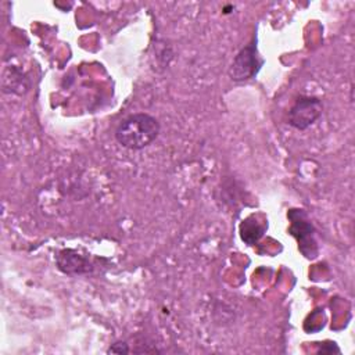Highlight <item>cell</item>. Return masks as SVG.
<instances>
[{"mask_svg":"<svg viewBox=\"0 0 355 355\" xmlns=\"http://www.w3.org/2000/svg\"><path fill=\"white\" fill-rule=\"evenodd\" d=\"M129 345L125 341H115L111 344V347L107 349L108 354H129Z\"/></svg>","mask_w":355,"mask_h":355,"instance_id":"cell-7","label":"cell"},{"mask_svg":"<svg viewBox=\"0 0 355 355\" xmlns=\"http://www.w3.org/2000/svg\"><path fill=\"white\" fill-rule=\"evenodd\" d=\"M263 65V58L259 55L257 43L251 42L244 46L233 58L229 68V76L234 82H244L252 79Z\"/></svg>","mask_w":355,"mask_h":355,"instance_id":"cell-3","label":"cell"},{"mask_svg":"<svg viewBox=\"0 0 355 355\" xmlns=\"http://www.w3.org/2000/svg\"><path fill=\"white\" fill-rule=\"evenodd\" d=\"M287 218L291 222L288 232L295 237L300 252L308 259H315L319 254V248L315 239V227L306 212L304 209H290Z\"/></svg>","mask_w":355,"mask_h":355,"instance_id":"cell-2","label":"cell"},{"mask_svg":"<svg viewBox=\"0 0 355 355\" xmlns=\"http://www.w3.org/2000/svg\"><path fill=\"white\" fill-rule=\"evenodd\" d=\"M268 229V220L262 219L261 222L257 220L255 215L248 216L243 220L240 225V237L243 241H245L248 245L255 244Z\"/></svg>","mask_w":355,"mask_h":355,"instance_id":"cell-6","label":"cell"},{"mask_svg":"<svg viewBox=\"0 0 355 355\" xmlns=\"http://www.w3.org/2000/svg\"><path fill=\"white\" fill-rule=\"evenodd\" d=\"M57 265L64 273H86L92 270L90 262L76 250H62L57 255Z\"/></svg>","mask_w":355,"mask_h":355,"instance_id":"cell-5","label":"cell"},{"mask_svg":"<svg viewBox=\"0 0 355 355\" xmlns=\"http://www.w3.org/2000/svg\"><path fill=\"white\" fill-rule=\"evenodd\" d=\"M158 119L147 112H136L125 118L115 130L116 141L128 150H143L159 135Z\"/></svg>","mask_w":355,"mask_h":355,"instance_id":"cell-1","label":"cell"},{"mask_svg":"<svg viewBox=\"0 0 355 355\" xmlns=\"http://www.w3.org/2000/svg\"><path fill=\"white\" fill-rule=\"evenodd\" d=\"M322 112L323 104L318 97L301 96L288 111V125L298 130H305L322 116Z\"/></svg>","mask_w":355,"mask_h":355,"instance_id":"cell-4","label":"cell"}]
</instances>
